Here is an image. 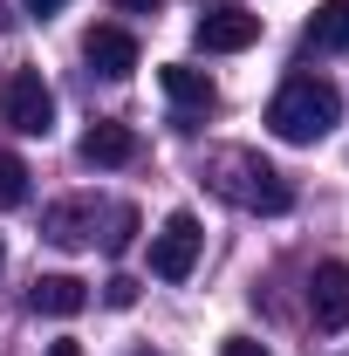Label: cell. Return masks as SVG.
<instances>
[{
  "label": "cell",
  "mask_w": 349,
  "mask_h": 356,
  "mask_svg": "<svg viewBox=\"0 0 349 356\" xmlns=\"http://www.w3.org/2000/svg\"><path fill=\"white\" fill-rule=\"evenodd\" d=\"M336 124H343V89L322 76H288L281 96L267 103V131L281 144H322Z\"/></svg>",
  "instance_id": "1"
},
{
  "label": "cell",
  "mask_w": 349,
  "mask_h": 356,
  "mask_svg": "<svg viewBox=\"0 0 349 356\" xmlns=\"http://www.w3.org/2000/svg\"><path fill=\"white\" fill-rule=\"evenodd\" d=\"M0 124L21 131V137H48L55 131V89L42 83V69H28V62L0 69Z\"/></svg>",
  "instance_id": "2"
},
{
  "label": "cell",
  "mask_w": 349,
  "mask_h": 356,
  "mask_svg": "<svg viewBox=\"0 0 349 356\" xmlns=\"http://www.w3.org/2000/svg\"><path fill=\"white\" fill-rule=\"evenodd\" d=\"M199 247H206L199 213H172V220L151 233V274H158V281H185V274L199 267Z\"/></svg>",
  "instance_id": "3"
},
{
  "label": "cell",
  "mask_w": 349,
  "mask_h": 356,
  "mask_svg": "<svg viewBox=\"0 0 349 356\" xmlns=\"http://www.w3.org/2000/svg\"><path fill=\"white\" fill-rule=\"evenodd\" d=\"M308 322L315 329H349V261H322L308 274Z\"/></svg>",
  "instance_id": "4"
},
{
  "label": "cell",
  "mask_w": 349,
  "mask_h": 356,
  "mask_svg": "<svg viewBox=\"0 0 349 356\" xmlns=\"http://www.w3.org/2000/svg\"><path fill=\"white\" fill-rule=\"evenodd\" d=\"M226 165H233V172L247 178V185H226V192H233L240 206H254V213H288V206H295V185H288V178L274 172V165L247 158V151H240V158H226Z\"/></svg>",
  "instance_id": "5"
},
{
  "label": "cell",
  "mask_w": 349,
  "mask_h": 356,
  "mask_svg": "<svg viewBox=\"0 0 349 356\" xmlns=\"http://www.w3.org/2000/svg\"><path fill=\"white\" fill-rule=\"evenodd\" d=\"M192 42L206 48V55H240V48L261 42V14H247V7H213V14H199Z\"/></svg>",
  "instance_id": "6"
},
{
  "label": "cell",
  "mask_w": 349,
  "mask_h": 356,
  "mask_svg": "<svg viewBox=\"0 0 349 356\" xmlns=\"http://www.w3.org/2000/svg\"><path fill=\"white\" fill-rule=\"evenodd\" d=\"M83 62L96 69V76L124 83V76L137 69V35H131V28H110V21H103V28H89V35H83Z\"/></svg>",
  "instance_id": "7"
},
{
  "label": "cell",
  "mask_w": 349,
  "mask_h": 356,
  "mask_svg": "<svg viewBox=\"0 0 349 356\" xmlns=\"http://www.w3.org/2000/svg\"><path fill=\"white\" fill-rule=\"evenodd\" d=\"M158 83H165V96H172V110H185V117H206L219 103V89L206 69H192V62H165L158 69Z\"/></svg>",
  "instance_id": "8"
},
{
  "label": "cell",
  "mask_w": 349,
  "mask_h": 356,
  "mask_svg": "<svg viewBox=\"0 0 349 356\" xmlns=\"http://www.w3.org/2000/svg\"><path fill=\"white\" fill-rule=\"evenodd\" d=\"M76 151H83V165H96V172H117V165L137 158V131L131 124H89Z\"/></svg>",
  "instance_id": "9"
},
{
  "label": "cell",
  "mask_w": 349,
  "mask_h": 356,
  "mask_svg": "<svg viewBox=\"0 0 349 356\" xmlns=\"http://www.w3.org/2000/svg\"><path fill=\"white\" fill-rule=\"evenodd\" d=\"M28 309H35V315H55V322H69V315L89 309V281H76V274H42V281L28 288Z\"/></svg>",
  "instance_id": "10"
},
{
  "label": "cell",
  "mask_w": 349,
  "mask_h": 356,
  "mask_svg": "<svg viewBox=\"0 0 349 356\" xmlns=\"http://www.w3.org/2000/svg\"><path fill=\"white\" fill-rule=\"evenodd\" d=\"M308 48L315 55H349V0H322L308 14Z\"/></svg>",
  "instance_id": "11"
},
{
  "label": "cell",
  "mask_w": 349,
  "mask_h": 356,
  "mask_svg": "<svg viewBox=\"0 0 349 356\" xmlns=\"http://www.w3.org/2000/svg\"><path fill=\"white\" fill-rule=\"evenodd\" d=\"M48 240L55 247H89L96 240V206H55L48 213Z\"/></svg>",
  "instance_id": "12"
},
{
  "label": "cell",
  "mask_w": 349,
  "mask_h": 356,
  "mask_svg": "<svg viewBox=\"0 0 349 356\" xmlns=\"http://www.w3.org/2000/svg\"><path fill=\"white\" fill-rule=\"evenodd\" d=\"M14 206H28V165L14 151H0V213H14Z\"/></svg>",
  "instance_id": "13"
},
{
  "label": "cell",
  "mask_w": 349,
  "mask_h": 356,
  "mask_svg": "<svg viewBox=\"0 0 349 356\" xmlns=\"http://www.w3.org/2000/svg\"><path fill=\"white\" fill-rule=\"evenodd\" d=\"M131 233H137V213H131V206H117V213H110V233H103V254H124Z\"/></svg>",
  "instance_id": "14"
},
{
  "label": "cell",
  "mask_w": 349,
  "mask_h": 356,
  "mask_svg": "<svg viewBox=\"0 0 349 356\" xmlns=\"http://www.w3.org/2000/svg\"><path fill=\"white\" fill-rule=\"evenodd\" d=\"M103 302H110V309H137V281H131V274H117V281L103 288Z\"/></svg>",
  "instance_id": "15"
},
{
  "label": "cell",
  "mask_w": 349,
  "mask_h": 356,
  "mask_svg": "<svg viewBox=\"0 0 349 356\" xmlns=\"http://www.w3.org/2000/svg\"><path fill=\"white\" fill-rule=\"evenodd\" d=\"M219 356H274V350H267V343H254V336H226V343H219Z\"/></svg>",
  "instance_id": "16"
},
{
  "label": "cell",
  "mask_w": 349,
  "mask_h": 356,
  "mask_svg": "<svg viewBox=\"0 0 349 356\" xmlns=\"http://www.w3.org/2000/svg\"><path fill=\"white\" fill-rule=\"evenodd\" d=\"M21 7H28V14H42V21H48V14H62L69 0H21Z\"/></svg>",
  "instance_id": "17"
},
{
  "label": "cell",
  "mask_w": 349,
  "mask_h": 356,
  "mask_svg": "<svg viewBox=\"0 0 349 356\" xmlns=\"http://www.w3.org/2000/svg\"><path fill=\"white\" fill-rule=\"evenodd\" d=\"M42 356H83V343H76V336H62V343H48Z\"/></svg>",
  "instance_id": "18"
},
{
  "label": "cell",
  "mask_w": 349,
  "mask_h": 356,
  "mask_svg": "<svg viewBox=\"0 0 349 356\" xmlns=\"http://www.w3.org/2000/svg\"><path fill=\"white\" fill-rule=\"evenodd\" d=\"M117 7H124V14H158L165 0H117Z\"/></svg>",
  "instance_id": "19"
},
{
  "label": "cell",
  "mask_w": 349,
  "mask_h": 356,
  "mask_svg": "<svg viewBox=\"0 0 349 356\" xmlns=\"http://www.w3.org/2000/svg\"><path fill=\"white\" fill-rule=\"evenodd\" d=\"M131 356H158V350H131Z\"/></svg>",
  "instance_id": "20"
},
{
  "label": "cell",
  "mask_w": 349,
  "mask_h": 356,
  "mask_svg": "<svg viewBox=\"0 0 349 356\" xmlns=\"http://www.w3.org/2000/svg\"><path fill=\"white\" fill-rule=\"evenodd\" d=\"M0 261H7V254H0Z\"/></svg>",
  "instance_id": "21"
}]
</instances>
